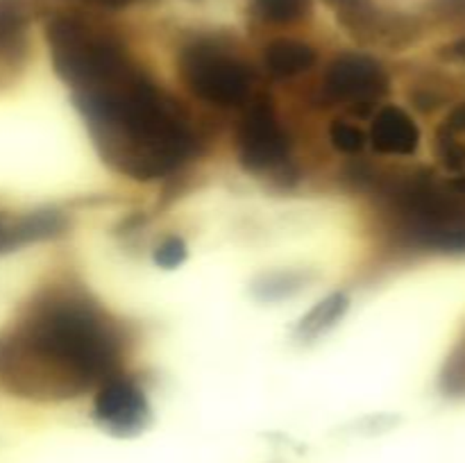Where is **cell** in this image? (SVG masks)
I'll use <instances>...</instances> for the list:
<instances>
[{"label": "cell", "mask_w": 465, "mask_h": 463, "mask_svg": "<svg viewBox=\"0 0 465 463\" xmlns=\"http://www.w3.org/2000/svg\"><path fill=\"white\" fill-rule=\"evenodd\" d=\"M121 350L118 327L94 302L53 291L0 339V381L25 398H75L114 377Z\"/></svg>", "instance_id": "obj_1"}, {"label": "cell", "mask_w": 465, "mask_h": 463, "mask_svg": "<svg viewBox=\"0 0 465 463\" xmlns=\"http://www.w3.org/2000/svg\"><path fill=\"white\" fill-rule=\"evenodd\" d=\"M103 157L134 180H157L189 159L193 134L180 103L139 68L89 91H77Z\"/></svg>", "instance_id": "obj_2"}, {"label": "cell", "mask_w": 465, "mask_h": 463, "mask_svg": "<svg viewBox=\"0 0 465 463\" xmlns=\"http://www.w3.org/2000/svg\"><path fill=\"white\" fill-rule=\"evenodd\" d=\"M465 177L450 186L436 184L431 177H418L395 193L402 232L420 248L461 252L465 250Z\"/></svg>", "instance_id": "obj_3"}, {"label": "cell", "mask_w": 465, "mask_h": 463, "mask_svg": "<svg viewBox=\"0 0 465 463\" xmlns=\"http://www.w3.org/2000/svg\"><path fill=\"white\" fill-rule=\"evenodd\" d=\"M48 44L59 75L77 91H89L134 68L127 50L114 36L94 30L77 18H54Z\"/></svg>", "instance_id": "obj_4"}, {"label": "cell", "mask_w": 465, "mask_h": 463, "mask_svg": "<svg viewBox=\"0 0 465 463\" xmlns=\"http://www.w3.org/2000/svg\"><path fill=\"white\" fill-rule=\"evenodd\" d=\"M180 73L200 100L236 107L250 95V71L239 57L213 44H193L180 54Z\"/></svg>", "instance_id": "obj_5"}, {"label": "cell", "mask_w": 465, "mask_h": 463, "mask_svg": "<svg viewBox=\"0 0 465 463\" xmlns=\"http://www.w3.org/2000/svg\"><path fill=\"white\" fill-rule=\"evenodd\" d=\"M239 150L250 171H263L286 157L289 141L277 121L271 100H257L245 113L239 130Z\"/></svg>", "instance_id": "obj_6"}, {"label": "cell", "mask_w": 465, "mask_h": 463, "mask_svg": "<svg viewBox=\"0 0 465 463\" xmlns=\"http://www.w3.org/2000/svg\"><path fill=\"white\" fill-rule=\"evenodd\" d=\"M325 91L336 100L371 104L389 91L384 68L368 54L345 53L330 64L325 75Z\"/></svg>", "instance_id": "obj_7"}, {"label": "cell", "mask_w": 465, "mask_h": 463, "mask_svg": "<svg viewBox=\"0 0 465 463\" xmlns=\"http://www.w3.org/2000/svg\"><path fill=\"white\" fill-rule=\"evenodd\" d=\"M95 418L114 434H134L148 420V404L134 381L114 375L98 390Z\"/></svg>", "instance_id": "obj_8"}, {"label": "cell", "mask_w": 465, "mask_h": 463, "mask_svg": "<svg viewBox=\"0 0 465 463\" xmlns=\"http://www.w3.org/2000/svg\"><path fill=\"white\" fill-rule=\"evenodd\" d=\"M372 148L381 154H413L418 150L420 132L416 123L400 107H384L372 121Z\"/></svg>", "instance_id": "obj_9"}, {"label": "cell", "mask_w": 465, "mask_h": 463, "mask_svg": "<svg viewBox=\"0 0 465 463\" xmlns=\"http://www.w3.org/2000/svg\"><path fill=\"white\" fill-rule=\"evenodd\" d=\"M263 62L271 75L280 77V80H289V77L307 73L309 68L316 64V50L304 41L295 39H277L266 48Z\"/></svg>", "instance_id": "obj_10"}, {"label": "cell", "mask_w": 465, "mask_h": 463, "mask_svg": "<svg viewBox=\"0 0 465 463\" xmlns=\"http://www.w3.org/2000/svg\"><path fill=\"white\" fill-rule=\"evenodd\" d=\"M254 5L266 21L277 25L300 21L309 12V0H254Z\"/></svg>", "instance_id": "obj_11"}, {"label": "cell", "mask_w": 465, "mask_h": 463, "mask_svg": "<svg viewBox=\"0 0 465 463\" xmlns=\"http://www.w3.org/2000/svg\"><path fill=\"white\" fill-rule=\"evenodd\" d=\"M345 309H348V300H345L343 295H331L330 300H325V302L318 304V307L313 309L307 318H304L302 325H300V331L307 336L318 334L322 327L331 325V322H334L336 318L345 311Z\"/></svg>", "instance_id": "obj_12"}, {"label": "cell", "mask_w": 465, "mask_h": 463, "mask_svg": "<svg viewBox=\"0 0 465 463\" xmlns=\"http://www.w3.org/2000/svg\"><path fill=\"white\" fill-rule=\"evenodd\" d=\"M330 136H331V143H334L341 153H348V154L361 153L363 145H366V134H363L359 127L350 125V123L345 121H336L334 125H331Z\"/></svg>", "instance_id": "obj_13"}, {"label": "cell", "mask_w": 465, "mask_h": 463, "mask_svg": "<svg viewBox=\"0 0 465 463\" xmlns=\"http://www.w3.org/2000/svg\"><path fill=\"white\" fill-rule=\"evenodd\" d=\"M154 259H157L159 266L163 268L177 266V263H182L186 259V245L182 243L180 239L163 241L157 248V252H154Z\"/></svg>", "instance_id": "obj_14"}, {"label": "cell", "mask_w": 465, "mask_h": 463, "mask_svg": "<svg viewBox=\"0 0 465 463\" xmlns=\"http://www.w3.org/2000/svg\"><path fill=\"white\" fill-rule=\"evenodd\" d=\"M448 125L452 127V130H465V104L454 109L452 116H450V121H448Z\"/></svg>", "instance_id": "obj_15"}, {"label": "cell", "mask_w": 465, "mask_h": 463, "mask_svg": "<svg viewBox=\"0 0 465 463\" xmlns=\"http://www.w3.org/2000/svg\"><path fill=\"white\" fill-rule=\"evenodd\" d=\"M452 54H454V57L463 59V62H465V41H459L457 45H452Z\"/></svg>", "instance_id": "obj_16"}]
</instances>
